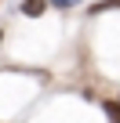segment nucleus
<instances>
[{
	"label": "nucleus",
	"instance_id": "1",
	"mask_svg": "<svg viewBox=\"0 0 120 123\" xmlns=\"http://www.w3.org/2000/svg\"><path fill=\"white\" fill-rule=\"evenodd\" d=\"M18 11H22L26 18H40V15L47 11V0H22V4H18Z\"/></svg>",
	"mask_w": 120,
	"mask_h": 123
},
{
	"label": "nucleus",
	"instance_id": "2",
	"mask_svg": "<svg viewBox=\"0 0 120 123\" xmlns=\"http://www.w3.org/2000/svg\"><path fill=\"white\" fill-rule=\"evenodd\" d=\"M113 7H120V0H98V4H91L87 11H91V15H98V11H113Z\"/></svg>",
	"mask_w": 120,
	"mask_h": 123
},
{
	"label": "nucleus",
	"instance_id": "3",
	"mask_svg": "<svg viewBox=\"0 0 120 123\" xmlns=\"http://www.w3.org/2000/svg\"><path fill=\"white\" fill-rule=\"evenodd\" d=\"M106 116H109L113 123H120V98H113V101H106Z\"/></svg>",
	"mask_w": 120,
	"mask_h": 123
},
{
	"label": "nucleus",
	"instance_id": "4",
	"mask_svg": "<svg viewBox=\"0 0 120 123\" xmlns=\"http://www.w3.org/2000/svg\"><path fill=\"white\" fill-rule=\"evenodd\" d=\"M77 4H84V0H47V7H58V11H69Z\"/></svg>",
	"mask_w": 120,
	"mask_h": 123
}]
</instances>
